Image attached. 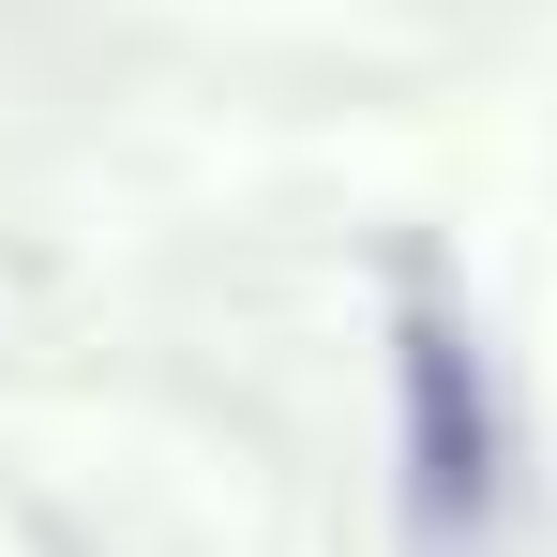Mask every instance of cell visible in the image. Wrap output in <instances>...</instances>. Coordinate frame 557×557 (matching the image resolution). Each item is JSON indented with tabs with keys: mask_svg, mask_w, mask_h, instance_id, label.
<instances>
[{
	"mask_svg": "<svg viewBox=\"0 0 557 557\" xmlns=\"http://www.w3.org/2000/svg\"><path fill=\"white\" fill-rule=\"evenodd\" d=\"M392 437H407V528L422 543H482L497 528V467H512V422H497V362L437 286L392 301Z\"/></svg>",
	"mask_w": 557,
	"mask_h": 557,
	"instance_id": "6da1fadb",
	"label": "cell"
}]
</instances>
